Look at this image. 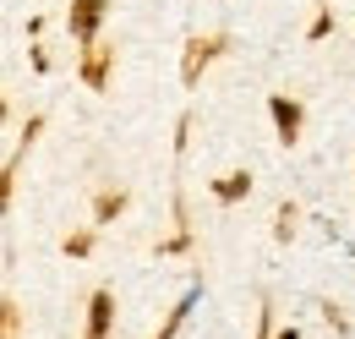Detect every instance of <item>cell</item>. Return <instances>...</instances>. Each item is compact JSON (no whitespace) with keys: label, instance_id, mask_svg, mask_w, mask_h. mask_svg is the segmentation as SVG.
Listing matches in <instances>:
<instances>
[{"label":"cell","instance_id":"6da1fadb","mask_svg":"<svg viewBox=\"0 0 355 339\" xmlns=\"http://www.w3.org/2000/svg\"><path fill=\"white\" fill-rule=\"evenodd\" d=\"M98 11H104V0H77V6H71V33H77V39H93Z\"/></svg>","mask_w":355,"mask_h":339},{"label":"cell","instance_id":"7a4b0ae2","mask_svg":"<svg viewBox=\"0 0 355 339\" xmlns=\"http://www.w3.org/2000/svg\"><path fill=\"white\" fill-rule=\"evenodd\" d=\"M110 312H115V301H110V290H98V296H93V323H88V339H104V334H110Z\"/></svg>","mask_w":355,"mask_h":339},{"label":"cell","instance_id":"3957f363","mask_svg":"<svg viewBox=\"0 0 355 339\" xmlns=\"http://www.w3.org/2000/svg\"><path fill=\"white\" fill-rule=\"evenodd\" d=\"M268 110H273V121H279V131H284V142H290V137H295V126H301V110H295L290 99H273Z\"/></svg>","mask_w":355,"mask_h":339},{"label":"cell","instance_id":"277c9868","mask_svg":"<svg viewBox=\"0 0 355 339\" xmlns=\"http://www.w3.org/2000/svg\"><path fill=\"white\" fill-rule=\"evenodd\" d=\"M246 186H252V181H246V175H230V181H224V186H219V197H241V192H246Z\"/></svg>","mask_w":355,"mask_h":339},{"label":"cell","instance_id":"5b68a950","mask_svg":"<svg viewBox=\"0 0 355 339\" xmlns=\"http://www.w3.org/2000/svg\"><path fill=\"white\" fill-rule=\"evenodd\" d=\"M279 339H301V334H295V329H290V334H279Z\"/></svg>","mask_w":355,"mask_h":339}]
</instances>
